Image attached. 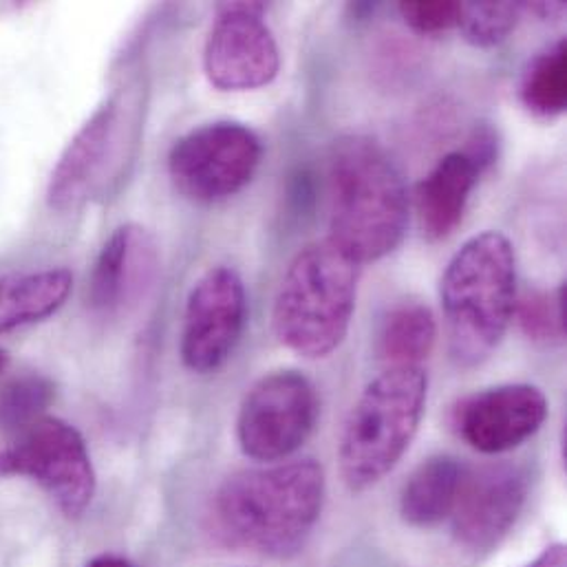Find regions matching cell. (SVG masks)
Segmentation results:
<instances>
[{"mask_svg":"<svg viewBox=\"0 0 567 567\" xmlns=\"http://www.w3.org/2000/svg\"><path fill=\"white\" fill-rule=\"evenodd\" d=\"M482 173L462 153L444 155L417 186V215L429 241L451 237L464 219L473 188Z\"/></svg>","mask_w":567,"mask_h":567,"instance_id":"cell-15","label":"cell"},{"mask_svg":"<svg viewBox=\"0 0 567 567\" xmlns=\"http://www.w3.org/2000/svg\"><path fill=\"white\" fill-rule=\"evenodd\" d=\"M462 153L475 164V168L484 175L499 157V135L491 124H477L466 140Z\"/></svg>","mask_w":567,"mask_h":567,"instance_id":"cell-24","label":"cell"},{"mask_svg":"<svg viewBox=\"0 0 567 567\" xmlns=\"http://www.w3.org/2000/svg\"><path fill=\"white\" fill-rule=\"evenodd\" d=\"M0 477L31 480L71 519L86 513L97 488L82 433L51 415L16 431L0 449Z\"/></svg>","mask_w":567,"mask_h":567,"instance_id":"cell-6","label":"cell"},{"mask_svg":"<svg viewBox=\"0 0 567 567\" xmlns=\"http://www.w3.org/2000/svg\"><path fill=\"white\" fill-rule=\"evenodd\" d=\"M53 400V384L38 373H27L0 386V429L11 435L44 415Z\"/></svg>","mask_w":567,"mask_h":567,"instance_id":"cell-21","label":"cell"},{"mask_svg":"<svg viewBox=\"0 0 567 567\" xmlns=\"http://www.w3.org/2000/svg\"><path fill=\"white\" fill-rule=\"evenodd\" d=\"M264 2H221L204 47V71L219 91L268 86L281 71V51L266 24Z\"/></svg>","mask_w":567,"mask_h":567,"instance_id":"cell-9","label":"cell"},{"mask_svg":"<svg viewBox=\"0 0 567 567\" xmlns=\"http://www.w3.org/2000/svg\"><path fill=\"white\" fill-rule=\"evenodd\" d=\"M522 16L519 2H466L460 13V31L466 42L480 49L502 44L517 27Z\"/></svg>","mask_w":567,"mask_h":567,"instance_id":"cell-22","label":"cell"},{"mask_svg":"<svg viewBox=\"0 0 567 567\" xmlns=\"http://www.w3.org/2000/svg\"><path fill=\"white\" fill-rule=\"evenodd\" d=\"M318 411L316 386L305 373L281 369L259 378L239 409L237 437L244 455L264 464L291 457L313 433Z\"/></svg>","mask_w":567,"mask_h":567,"instance_id":"cell-8","label":"cell"},{"mask_svg":"<svg viewBox=\"0 0 567 567\" xmlns=\"http://www.w3.org/2000/svg\"><path fill=\"white\" fill-rule=\"evenodd\" d=\"M122 109L120 97L106 100L66 144L47 188V202L53 210H73L106 184L126 142Z\"/></svg>","mask_w":567,"mask_h":567,"instance_id":"cell-13","label":"cell"},{"mask_svg":"<svg viewBox=\"0 0 567 567\" xmlns=\"http://www.w3.org/2000/svg\"><path fill=\"white\" fill-rule=\"evenodd\" d=\"M548 417V398L535 384H499L462 398L451 426L471 449L499 455L530 440Z\"/></svg>","mask_w":567,"mask_h":567,"instance_id":"cell-12","label":"cell"},{"mask_svg":"<svg viewBox=\"0 0 567 567\" xmlns=\"http://www.w3.org/2000/svg\"><path fill=\"white\" fill-rule=\"evenodd\" d=\"M437 320L429 305L404 300L391 307L378 331V355L389 367H422L435 347Z\"/></svg>","mask_w":567,"mask_h":567,"instance_id":"cell-18","label":"cell"},{"mask_svg":"<svg viewBox=\"0 0 567 567\" xmlns=\"http://www.w3.org/2000/svg\"><path fill=\"white\" fill-rule=\"evenodd\" d=\"M451 358L477 367L502 344L517 302V259L502 233L468 239L440 285Z\"/></svg>","mask_w":567,"mask_h":567,"instance_id":"cell-3","label":"cell"},{"mask_svg":"<svg viewBox=\"0 0 567 567\" xmlns=\"http://www.w3.org/2000/svg\"><path fill=\"white\" fill-rule=\"evenodd\" d=\"M464 464L453 455H433L422 462L400 493V515L413 528H435L451 519Z\"/></svg>","mask_w":567,"mask_h":567,"instance_id":"cell-16","label":"cell"},{"mask_svg":"<svg viewBox=\"0 0 567 567\" xmlns=\"http://www.w3.org/2000/svg\"><path fill=\"white\" fill-rule=\"evenodd\" d=\"M73 275L66 268L18 272L0 279V333L53 316L71 296Z\"/></svg>","mask_w":567,"mask_h":567,"instance_id":"cell-17","label":"cell"},{"mask_svg":"<svg viewBox=\"0 0 567 567\" xmlns=\"http://www.w3.org/2000/svg\"><path fill=\"white\" fill-rule=\"evenodd\" d=\"M519 327L537 344L555 347L566 340V284L555 291L528 289L517 302Z\"/></svg>","mask_w":567,"mask_h":567,"instance_id":"cell-20","label":"cell"},{"mask_svg":"<svg viewBox=\"0 0 567 567\" xmlns=\"http://www.w3.org/2000/svg\"><path fill=\"white\" fill-rule=\"evenodd\" d=\"M400 16L420 35H437L457 27L462 2H400Z\"/></svg>","mask_w":567,"mask_h":567,"instance_id":"cell-23","label":"cell"},{"mask_svg":"<svg viewBox=\"0 0 567 567\" xmlns=\"http://www.w3.org/2000/svg\"><path fill=\"white\" fill-rule=\"evenodd\" d=\"M248 322L244 279L228 266L208 270L186 300L182 360L193 373H215L235 353Z\"/></svg>","mask_w":567,"mask_h":567,"instance_id":"cell-10","label":"cell"},{"mask_svg":"<svg viewBox=\"0 0 567 567\" xmlns=\"http://www.w3.org/2000/svg\"><path fill=\"white\" fill-rule=\"evenodd\" d=\"M530 9L542 18H557L566 11V4L564 2H535V4H530Z\"/></svg>","mask_w":567,"mask_h":567,"instance_id":"cell-26","label":"cell"},{"mask_svg":"<svg viewBox=\"0 0 567 567\" xmlns=\"http://www.w3.org/2000/svg\"><path fill=\"white\" fill-rule=\"evenodd\" d=\"M360 281V264L329 237L302 248L275 298V333L289 351L318 360L347 338Z\"/></svg>","mask_w":567,"mask_h":567,"instance_id":"cell-4","label":"cell"},{"mask_svg":"<svg viewBox=\"0 0 567 567\" xmlns=\"http://www.w3.org/2000/svg\"><path fill=\"white\" fill-rule=\"evenodd\" d=\"M526 567H566V546L555 544L546 548L535 561H530Z\"/></svg>","mask_w":567,"mask_h":567,"instance_id":"cell-25","label":"cell"},{"mask_svg":"<svg viewBox=\"0 0 567 567\" xmlns=\"http://www.w3.org/2000/svg\"><path fill=\"white\" fill-rule=\"evenodd\" d=\"M429 373L424 367H386L347 415L338 462L344 484L362 493L380 484L404 457L424 417Z\"/></svg>","mask_w":567,"mask_h":567,"instance_id":"cell-5","label":"cell"},{"mask_svg":"<svg viewBox=\"0 0 567 567\" xmlns=\"http://www.w3.org/2000/svg\"><path fill=\"white\" fill-rule=\"evenodd\" d=\"M86 567H133L131 561H126L124 557H117V555H100L95 559H91Z\"/></svg>","mask_w":567,"mask_h":567,"instance_id":"cell-27","label":"cell"},{"mask_svg":"<svg viewBox=\"0 0 567 567\" xmlns=\"http://www.w3.org/2000/svg\"><path fill=\"white\" fill-rule=\"evenodd\" d=\"M324 468L293 460L230 475L213 499V524L228 546L261 557H296L324 504Z\"/></svg>","mask_w":567,"mask_h":567,"instance_id":"cell-1","label":"cell"},{"mask_svg":"<svg viewBox=\"0 0 567 567\" xmlns=\"http://www.w3.org/2000/svg\"><path fill=\"white\" fill-rule=\"evenodd\" d=\"M331 235L355 264L398 250L409 228L406 184L391 155L367 135L340 137L329 155Z\"/></svg>","mask_w":567,"mask_h":567,"instance_id":"cell-2","label":"cell"},{"mask_svg":"<svg viewBox=\"0 0 567 567\" xmlns=\"http://www.w3.org/2000/svg\"><path fill=\"white\" fill-rule=\"evenodd\" d=\"M528 473L513 462L466 466L451 513L455 542L471 553L497 548L515 528L526 502Z\"/></svg>","mask_w":567,"mask_h":567,"instance_id":"cell-11","label":"cell"},{"mask_svg":"<svg viewBox=\"0 0 567 567\" xmlns=\"http://www.w3.org/2000/svg\"><path fill=\"white\" fill-rule=\"evenodd\" d=\"M9 367V353L4 349H0V373Z\"/></svg>","mask_w":567,"mask_h":567,"instance_id":"cell-28","label":"cell"},{"mask_svg":"<svg viewBox=\"0 0 567 567\" xmlns=\"http://www.w3.org/2000/svg\"><path fill=\"white\" fill-rule=\"evenodd\" d=\"M264 159L261 137L246 124L219 120L179 137L168 153L175 188L197 204H217L241 193Z\"/></svg>","mask_w":567,"mask_h":567,"instance_id":"cell-7","label":"cell"},{"mask_svg":"<svg viewBox=\"0 0 567 567\" xmlns=\"http://www.w3.org/2000/svg\"><path fill=\"white\" fill-rule=\"evenodd\" d=\"M567 44H555L539 51L526 66L519 84V95L526 109L539 117H557L567 104Z\"/></svg>","mask_w":567,"mask_h":567,"instance_id":"cell-19","label":"cell"},{"mask_svg":"<svg viewBox=\"0 0 567 567\" xmlns=\"http://www.w3.org/2000/svg\"><path fill=\"white\" fill-rule=\"evenodd\" d=\"M157 272L159 248L155 237L137 224L120 226L95 259L89 281V302L102 313L122 311L148 291Z\"/></svg>","mask_w":567,"mask_h":567,"instance_id":"cell-14","label":"cell"}]
</instances>
